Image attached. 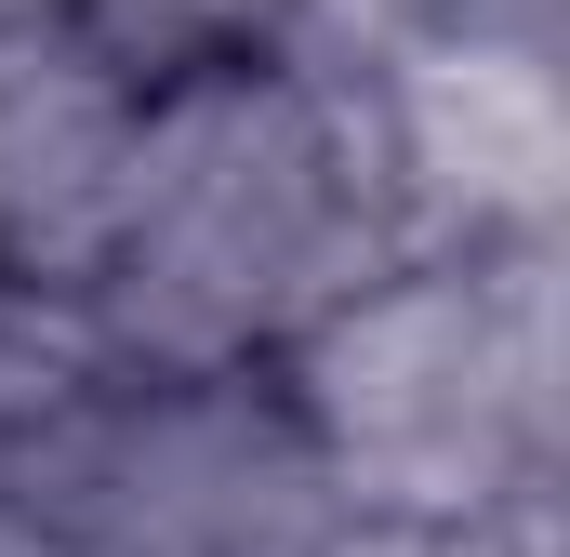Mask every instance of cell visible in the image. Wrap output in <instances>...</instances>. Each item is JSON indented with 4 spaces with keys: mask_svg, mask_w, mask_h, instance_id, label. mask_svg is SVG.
Listing matches in <instances>:
<instances>
[{
    "mask_svg": "<svg viewBox=\"0 0 570 557\" xmlns=\"http://www.w3.org/2000/svg\"><path fill=\"white\" fill-rule=\"evenodd\" d=\"M53 13H67V0H0V40H13V27H53Z\"/></svg>",
    "mask_w": 570,
    "mask_h": 557,
    "instance_id": "cell-9",
    "label": "cell"
},
{
    "mask_svg": "<svg viewBox=\"0 0 570 557\" xmlns=\"http://www.w3.org/2000/svg\"><path fill=\"white\" fill-rule=\"evenodd\" d=\"M134 120L146 80L94 27H13L0 40V278H53L94 292L120 240V186H134Z\"/></svg>",
    "mask_w": 570,
    "mask_h": 557,
    "instance_id": "cell-5",
    "label": "cell"
},
{
    "mask_svg": "<svg viewBox=\"0 0 570 557\" xmlns=\"http://www.w3.org/2000/svg\"><path fill=\"white\" fill-rule=\"evenodd\" d=\"M67 27H94L134 80H159V67H199V53H253V40H279V0H67Z\"/></svg>",
    "mask_w": 570,
    "mask_h": 557,
    "instance_id": "cell-6",
    "label": "cell"
},
{
    "mask_svg": "<svg viewBox=\"0 0 570 557\" xmlns=\"http://www.w3.org/2000/svg\"><path fill=\"white\" fill-rule=\"evenodd\" d=\"M0 518H40L94 557H332L345 545V505H332L266 359H213V372L120 359L94 399L0 438Z\"/></svg>",
    "mask_w": 570,
    "mask_h": 557,
    "instance_id": "cell-3",
    "label": "cell"
},
{
    "mask_svg": "<svg viewBox=\"0 0 570 557\" xmlns=\"http://www.w3.org/2000/svg\"><path fill=\"white\" fill-rule=\"evenodd\" d=\"M399 13H412V0H279V40H292V53H318V67H358Z\"/></svg>",
    "mask_w": 570,
    "mask_h": 557,
    "instance_id": "cell-7",
    "label": "cell"
},
{
    "mask_svg": "<svg viewBox=\"0 0 570 557\" xmlns=\"http://www.w3.org/2000/svg\"><path fill=\"white\" fill-rule=\"evenodd\" d=\"M399 253L412 226H399L358 67L253 40L146 80L94 319L146 372H213V359H266L292 319H318Z\"/></svg>",
    "mask_w": 570,
    "mask_h": 557,
    "instance_id": "cell-1",
    "label": "cell"
},
{
    "mask_svg": "<svg viewBox=\"0 0 570 557\" xmlns=\"http://www.w3.org/2000/svg\"><path fill=\"white\" fill-rule=\"evenodd\" d=\"M0 557H94V545H67V531H40V518H0Z\"/></svg>",
    "mask_w": 570,
    "mask_h": 557,
    "instance_id": "cell-8",
    "label": "cell"
},
{
    "mask_svg": "<svg viewBox=\"0 0 570 557\" xmlns=\"http://www.w3.org/2000/svg\"><path fill=\"white\" fill-rule=\"evenodd\" d=\"M372 146L412 253H518L570 213V80L558 0H412L372 53Z\"/></svg>",
    "mask_w": 570,
    "mask_h": 557,
    "instance_id": "cell-4",
    "label": "cell"
},
{
    "mask_svg": "<svg viewBox=\"0 0 570 557\" xmlns=\"http://www.w3.org/2000/svg\"><path fill=\"white\" fill-rule=\"evenodd\" d=\"M345 531H451L570 451L558 385V240L399 253L266 345Z\"/></svg>",
    "mask_w": 570,
    "mask_h": 557,
    "instance_id": "cell-2",
    "label": "cell"
}]
</instances>
